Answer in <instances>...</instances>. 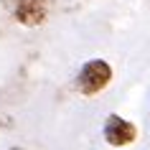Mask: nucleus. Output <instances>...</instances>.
<instances>
[{
	"instance_id": "nucleus-1",
	"label": "nucleus",
	"mask_w": 150,
	"mask_h": 150,
	"mask_svg": "<svg viewBox=\"0 0 150 150\" xmlns=\"http://www.w3.org/2000/svg\"><path fill=\"white\" fill-rule=\"evenodd\" d=\"M112 81V66L104 59H89L84 66L79 69V76H76V87L84 97L99 94L107 84Z\"/></svg>"
},
{
	"instance_id": "nucleus-2",
	"label": "nucleus",
	"mask_w": 150,
	"mask_h": 150,
	"mask_svg": "<svg viewBox=\"0 0 150 150\" xmlns=\"http://www.w3.org/2000/svg\"><path fill=\"white\" fill-rule=\"evenodd\" d=\"M104 140L110 142L112 148H125L130 142H135L137 137V130L130 120L120 117V115H110V117L104 120Z\"/></svg>"
},
{
	"instance_id": "nucleus-3",
	"label": "nucleus",
	"mask_w": 150,
	"mask_h": 150,
	"mask_svg": "<svg viewBox=\"0 0 150 150\" xmlns=\"http://www.w3.org/2000/svg\"><path fill=\"white\" fill-rule=\"evenodd\" d=\"M13 16L21 25H41L48 16V0H16Z\"/></svg>"
}]
</instances>
